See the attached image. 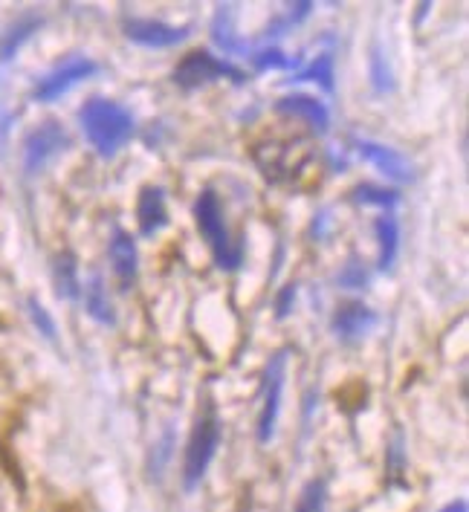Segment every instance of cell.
Masks as SVG:
<instances>
[{"mask_svg": "<svg viewBox=\"0 0 469 512\" xmlns=\"http://www.w3.org/2000/svg\"><path fill=\"white\" fill-rule=\"evenodd\" d=\"M79 122H82L87 142L93 145V151L99 157L119 154L137 131L134 113L125 105H119L113 99H102V96H93L84 102V108L79 110Z\"/></svg>", "mask_w": 469, "mask_h": 512, "instance_id": "1", "label": "cell"}, {"mask_svg": "<svg viewBox=\"0 0 469 512\" xmlns=\"http://www.w3.org/2000/svg\"><path fill=\"white\" fill-rule=\"evenodd\" d=\"M221 446V414L218 405L212 400V394H203V400L197 405V417H194V429L186 443V458H183V486L186 492H194L200 481L206 478L212 460L218 455Z\"/></svg>", "mask_w": 469, "mask_h": 512, "instance_id": "2", "label": "cell"}, {"mask_svg": "<svg viewBox=\"0 0 469 512\" xmlns=\"http://www.w3.org/2000/svg\"><path fill=\"white\" fill-rule=\"evenodd\" d=\"M194 217H197V226L203 232V238L209 243L218 267L226 272L238 270L244 264V241H235L229 235V226H226V217H223V203L215 189H203L197 203H194Z\"/></svg>", "mask_w": 469, "mask_h": 512, "instance_id": "3", "label": "cell"}, {"mask_svg": "<svg viewBox=\"0 0 469 512\" xmlns=\"http://www.w3.org/2000/svg\"><path fill=\"white\" fill-rule=\"evenodd\" d=\"M218 79H232L241 84L244 73L238 67H232L229 61L215 58L209 50H194L174 67V84L183 90H197V87H206Z\"/></svg>", "mask_w": 469, "mask_h": 512, "instance_id": "4", "label": "cell"}, {"mask_svg": "<svg viewBox=\"0 0 469 512\" xmlns=\"http://www.w3.org/2000/svg\"><path fill=\"white\" fill-rule=\"evenodd\" d=\"M284 379H287V351H276L273 359L267 362L264 385H261V411H258V443L261 446H267L276 434Z\"/></svg>", "mask_w": 469, "mask_h": 512, "instance_id": "5", "label": "cell"}, {"mask_svg": "<svg viewBox=\"0 0 469 512\" xmlns=\"http://www.w3.org/2000/svg\"><path fill=\"white\" fill-rule=\"evenodd\" d=\"M96 70H99V64L93 61V58H87V55H73V58H67L64 64H58L53 67L44 79L35 84V90H32V99L35 102H56L61 99L67 90H73L76 84H82L90 76H96Z\"/></svg>", "mask_w": 469, "mask_h": 512, "instance_id": "6", "label": "cell"}, {"mask_svg": "<svg viewBox=\"0 0 469 512\" xmlns=\"http://www.w3.org/2000/svg\"><path fill=\"white\" fill-rule=\"evenodd\" d=\"M67 145H70V136H67V131L58 125L56 119L41 122L24 139V171L27 174L44 171L47 162H53L61 151H67Z\"/></svg>", "mask_w": 469, "mask_h": 512, "instance_id": "7", "label": "cell"}, {"mask_svg": "<svg viewBox=\"0 0 469 512\" xmlns=\"http://www.w3.org/2000/svg\"><path fill=\"white\" fill-rule=\"evenodd\" d=\"M125 35L139 44V47H148V50H168V47H177L183 44L192 27H174L166 21H154V18H128L125 21Z\"/></svg>", "mask_w": 469, "mask_h": 512, "instance_id": "8", "label": "cell"}, {"mask_svg": "<svg viewBox=\"0 0 469 512\" xmlns=\"http://www.w3.org/2000/svg\"><path fill=\"white\" fill-rule=\"evenodd\" d=\"M357 151L362 160H368L377 171H383L394 183H414V165L409 157H403L397 148L374 142V139H357Z\"/></svg>", "mask_w": 469, "mask_h": 512, "instance_id": "9", "label": "cell"}, {"mask_svg": "<svg viewBox=\"0 0 469 512\" xmlns=\"http://www.w3.org/2000/svg\"><path fill=\"white\" fill-rule=\"evenodd\" d=\"M276 110L284 116L302 119L316 134H328V128H331V113L325 108V102L310 93H287L284 99H278Z\"/></svg>", "mask_w": 469, "mask_h": 512, "instance_id": "10", "label": "cell"}, {"mask_svg": "<svg viewBox=\"0 0 469 512\" xmlns=\"http://www.w3.org/2000/svg\"><path fill=\"white\" fill-rule=\"evenodd\" d=\"M374 324H377V313H374L368 304H362V301H348V304H342V307L336 310L331 327L333 333H336V339L354 342V339H362Z\"/></svg>", "mask_w": 469, "mask_h": 512, "instance_id": "11", "label": "cell"}, {"mask_svg": "<svg viewBox=\"0 0 469 512\" xmlns=\"http://www.w3.org/2000/svg\"><path fill=\"white\" fill-rule=\"evenodd\" d=\"M108 255H111V267L116 272V278L122 281V287H134L139 270V252L137 241L131 238V232L125 229H113L111 243H108Z\"/></svg>", "mask_w": 469, "mask_h": 512, "instance_id": "12", "label": "cell"}, {"mask_svg": "<svg viewBox=\"0 0 469 512\" xmlns=\"http://www.w3.org/2000/svg\"><path fill=\"white\" fill-rule=\"evenodd\" d=\"M137 220H139V232L145 238H151L154 232H160L168 223L166 212V191L160 186H145L139 191L137 200Z\"/></svg>", "mask_w": 469, "mask_h": 512, "instance_id": "13", "label": "cell"}, {"mask_svg": "<svg viewBox=\"0 0 469 512\" xmlns=\"http://www.w3.org/2000/svg\"><path fill=\"white\" fill-rule=\"evenodd\" d=\"M84 310H87V316H90L93 322H99V324L116 322L108 284H105V278H102L99 272H96V275H90V281L84 284Z\"/></svg>", "mask_w": 469, "mask_h": 512, "instance_id": "14", "label": "cell"}, {"mask_svg": "<svg viewBox=\"0 0 469 512\" xmlns=\"http://www.w3.org/2000/svg\"><path fill=\"white\" fill-rule=\"evenodd\" d=\"M374 232H377V246H380V258H377V267L380 272L394 270V261H397V252H400V223L397 217L386 212L374 220Z\"/></svg>", "mask_w": 469, "mask_h": 512, "instance_id": "15", "label": "cell"}, {"mask_svg": "<svg viewBox=\"0 0 469 512\" xmlns=\"http://www.w3.org/2000/svg\"><path fill=\"white\" fill-rule=\"evenodd\" d=\"M53 281H56L58 298L76 301L82 296V284H79V264L73 252H58L53 261Z\"/></svg>", "mask_w": 469, "mask_h": 512, "instance_id": "16", "label": "cell"}, {"mask_svg": "<svg viewBox=\"0 0 469 512\" xmlns=\"http://www.w3.org/2000/svg\"><path fill=\"white\" fill-rule=\"evenodd\" d=\"M41 24H44L41 15H24V18H18L12 27L6 29V35H3V41H0V64L12 61V58L18 55V50H21L29 38L38 32Z\"/></svg>", "mask_w": 469, "mask_h": 512, "instance_id": "17", "label": "cell"}, {"mask_svg": "<svg viewBox=\"0 0 469 512\" xmlns=\"http://www.w3.org/2000/svg\"><path fill=\"white\" fill-rule=\"evenodd\" d=\"M212 41L221 47L223 53L252 55V47H249L244 38H238L235 29H232V9L229 6H221L218 15H215V21H212Z\"/></svg>", "mask_w": 469, "mask_h": 512, "instance_id": "18", "label": "cell"}, {"mask_svg": "<svg viewBox=\"0 0 469 512\" xmlns=\"http://www.w3.org/2000/svg\"><path fill=\"white\" fill-rule=\"evenodd\" d=\"M354 200H357V203H365V206H380V209L391 212V209L400 203V194L394 189H386V186L362 183V186H357V191H354Z\"/></svg>", "mask_w": 469, "mask_h": 512, "instance_id": "19", "label": "cell"}, {"mask_svg": "<svg viewBox=\"0 0 469 512\" xmlns=\"http://www.w3.org/2000/svg\"><path fill=\"white\" fill-rule=\"evenodd\" d=\"M296 81H316L325 93H333V55L322 53L310 67H304L299 76H293Z\"/></svg>", "mask_w": 469, "mask_h": 512, "instance_id": "20", "label": "cell"}, {"mask_svg": "<svg viewBox=\"0 0 469 512\" xmlns=\"http://www.w3.org/2000/svg\"><path fill=\"white\" fill-rule=\"evenodd\" d=\"M368 278H371V272H368V267L359 258H348L342 264V270L336 272V284L342 290H365L368 287Z\"/></svg>", "mask_w": 469, "mask_h": 512, "instance_id": "21", "label": "cell"}, {"mask_svg": "<svg viewBox=\"0 0 469 512\" xmlns=\"http://www.w3.org/2000/svg\"><path fill=\"white\" fill-rule=\"evenodd\" d=\"M296 512H328V489L325 481H310L299 495Z\"/></svg>", "mask_w": 469, "mask_h": 512, "instance_id": "22", "label": "cell"}, {"mask_svg": "<svg viewBox=\"0 0 469 512\" xmlns=\"http://www.w3.org/2000/svg\"><path fill=\"white\" fill-rule=\"evenodd\" d=\"M371 84H374L377 93H391V90H394L391 67H388L386 55H383V50H380L377 44H374V50H371Z\"/></svg>", "mask_w": 469, "mask_h": 512, "instance_id": "23", "label": "cell"}, {"mask_svg": "<svg viewBox=\"0 0 469 512\" xmlns=\"http://www.w3.org/2000/svg\"><path fill=\"white\" fill-rule=\"evenodd\" d=\"M27 313H29V322L38 327V333H41L44 339H56V322H53L50 310H47L38 298H29Z\"/></svg>", "mask_w": 469, "mask_h": 512, "instance_id": "24", "label": "cell"}, {"mask_svg": "<svg viewBox=\"0 0 469 512\" xmlns=\"http://www.w3.org/2000/svg\"><path fill=\"white\" fill-rule=\"evenodd\" d=\"M249 61H252L255 70H287V67H293V61H287V58L281 55V50H276V47L252 50Z\"/></svg>", "mask_w": 469, "mask_h": 512, "instance_id": "25", "label": "cell"}, {"mask_svg": "<svg viewBox=\"0 0 469 512\" xmlns=\"http://www.w3.org/2000/svg\"><path fill=\"white\" fill-rule=\"evenodd\" d=\"M296 296H299V284H287L276 298V316L278 319H287L293 313V304H296Z\"/></svg>", "mask_w": 469, "mask_h": 512, "instance_id": "26", "label": "cell"}, {"mask_svg": "<svg viewBox=\"0 0 469 512\" xmlns=\"http://www.w3.org/2000/svg\"><path fill=\"white\" fill-rule=\"evenodd\" d=\"M441 512H469L467 510V501L464 498H458V501H452V504H446Z\"/></svg>", "mask_w": 469, "mask_h": 512, "instance_id": "27", "label": "cell"}]
</instances>
